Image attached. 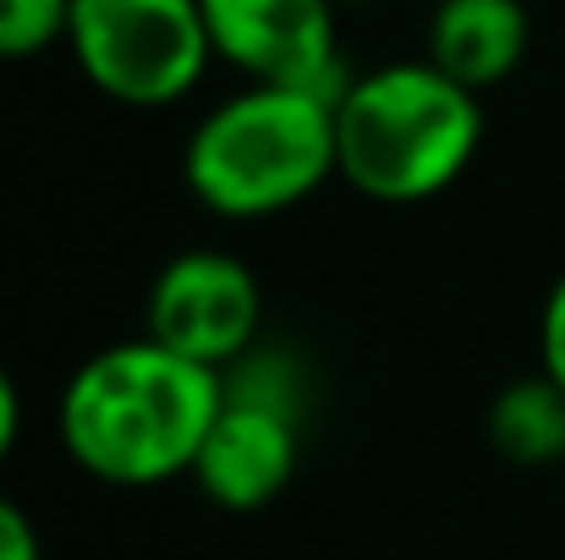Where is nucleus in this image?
Instances as JSON below:
<instances>
[{"mask_svg": "<svg viewBox=\"0 0 565 560\" xmlns=\"http://www.w3.org/2000/svg\"><path fill=\"white\" fill-rule=\"evenodd\" d=\"M225 401L220 373L138 336L94 352L61 390L66 456L116 489H154L192 473Z\"/></svg>", "mask_w": 565, "mask_h": 560, "instance_id": "obj_1", "label": "nucleus"}, {"mask_svg": "<svg viewBox=\"0 0 565 560\" xmlns=\"http://www.w3.org/2000/svg\"><path fill=\"white\" fill-rule=\"evenodd\" d=\"M483 144V94L434 61H390L335 94V171L374 203H423L467 177Z\"/></svg>", "mask_w": 565, "mask_h": 560, "instance_id": "obj_2", "label": "nucleus"}, {"mask_svg": "<svg viewBox=\"0 0 565 560\" xmlns=\"http://www.w3.org/2000/svg\"><path fill=\"white\" fill-rule=\"evenodd\" d=\"M335 171V94L247 83L220 99L182 149V182L220 220H275Z\"/></svg>", "mask_w": 565, "mask_h": 560, "instance_id": "obj_3", "label": "nucleus"}, {"mask_svg": "<svg viewBox=\"0 0 565 560\" xmlns=\"http://www.w3.org/2000/svg\"><path fill=\"white\" fill-rule=\"evenodd\" d=\"M225 401L198 445L192 484L220 511H258L297 478L302 462V406L308 373L291 352L253 347L220 373Z\"/></svg>", "mask_w": 565, "mask_h": 560, "instance_id": "obj_4", "label": "nucleus"}, {"mask_svg": "<svg viewBox=\"0 0 565 560\" xmlns=\"http://www.w3.org/2000/svg\"><path fill=\"white\" fill-rule=\"evenodd\" d=\"M66 50L105 99L132 110L188 99L214 61L198 0H72Z\"/></svg>", "mask_w": 565, "mask_h": 560, "instance_id": "obj_5", "label": "nucleus"}, {"mask_svg": "<svg viewBox=\"0 0 565 560\" xmlns=\"http://www.w3.org/2000/svg\"><path fill=\"white\" fill-rule=\"evenodd\" d=\"M143 336L171 347L177 358L225 373L258 347L264 330V292L258 275L220 247H188L177 253L143 303Z\"/></svg>", "mask_w": 565, "mask_h": 560, "instance_id": "obj_6", "label": "nucleus"}, {"mask_svg": "<svg viewBox=\"0 0 565 560\" xmlns=\"http://www.w3.org/2000/svg\"><path fill=\"white\" fill-rule=\"evenodd\" d=\"M209 22L214 61L236 66L247 83L341 94V28L335 0H198Z\"/></svg>", "mask_w": 565, "mask_h": 560, "instance_id": "obj_7", "label": "nucleus"}, {"mask_svg": "<svg viewBox=\"0 0 565 560\" xmlns=\"http://www.w3.org/2000/svg\"><path fill=\"white\" fill-rule=\"evenodd\" d=\"M533 44V17L522 0H439L428 17V55L445 77L472 94L516 77Z\"/></svg>", "mask_w": 565, "mask_h": 560, "instance_id": "obj_8", "label": "nucleus"}, {"mask_svg": "<svg viewBox=\"0 0 565 560\" xmlns=\"http://www.w3.org/2000/svg\"><path fill=\"white\" fill-rule=\"evenodd\" d=\"M483 434L511 467H565V390L544 369L511 379L489 401Z\"/></svg>", "mask_w": 565, "mask_h": 560, "instance_id": "obj_9", "label": "nucleus"}, {"mask_svg": "<svg viewBox=\"0 0 565 560\" xmlns=\"http://www.w3.org/2000/svg\"><path fill=\"white\" fill-rule=\"evenodd\" d=\"M72 0H0V61H33L66 44Z\"/></svg>", "mask_w": 565, "mask_h": 560, "instance_id": "obj_10", "label": "nucleus"}, {"mask_svg": "<svg viewBox=\"0 0 565 560\" xmlns=\"http://www.w3.org/2000/svg\"><path fill=\"white\" fill-rule=\"evenodd\" d=\"M539 369L565 390V270H561V281L550 286L544 314H539Z\"/></svg>", "mask_w": 565, "mask_h": 560, "instance_id": "obj_11", "label": "nucleus"}, {"mask_svg": "<svg viewBox=\"0 0 565 560\" xmlns=\"http://www.w3.org/2000/svg\"><path fill=\"white\" fill-rule=\"evenodd\" d=\"M0 560H44L33 517H28L11 495H0Z\"/></svg>", "mask_w": 565, "mask_h": 560, "instance_id": "obj_12", "label": "nucleus"}, {"mask_svg": "<svg viewBox=\"0 0 565 560\" xmlns=\"http://www.w3.org/2000/svg\"><path fill=\"white\" fill-rule=\"evenodd\" d=\"M17 440H22V395H17V379L0 363V462L17 451Z\"/></svg>", "mask_w": 565, "mask_h": 560, "instance_id": "obj_13", "label": "nucleus"}, {"mask_svg": "<svg viewBox=\"0 0 565 560\" xmlns=\"http://www.w3.org/2000/svg\"><path fill=\"white\" fill-rule=\"evenodd\" d=\"M335 6H374V0H335Z\"/></svg>", "mask_w": 565, "mask_h": 560, "instance_id": "obj_14", "label": "nucleus"}, {"mask_svg": "<svg viewBox=\"0 0 565 560\" xmlns=\"http://www.w3.org/2000/svg\"><path fill=\"white\" fill-rule=\"evenodd\" d=\"M561 478H565V467H561Z\"/></svg>", "mask_w": 565, "mask_h": 560, "instance_id": "obj_15", "label": "nucleus"}]
</instances>
